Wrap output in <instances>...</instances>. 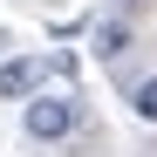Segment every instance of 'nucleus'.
<instances>
[{
	"label": "nucleus",
	"instance_id": "obj_1",
	"mask_svg": "<svg viewBox=\"0 0 157 157\" xmlns=\"http://www.w3.org/2000/svg\"><path fill=\"white\" fill-rule=\"evenodd\" d=\"M68 123H75V102L68 96H41L34 109H28V137H62Z\"/></svg>",
	"mask_w": 157,
	"mask_h": 157
},
{
	"label": "nucleus",
	"instance_id": "obj_2",
	"mask_svg": "<svg viewBox=\"0 0 157 157\" xmlns=\"http://www.w3.org/2000/svg\"><path fill=\"white\" fill-rule=\"evenodd\" d=\"M34 75H41V62H7V68H0V96H28Z\"/></svg>",
	"mask_w": 157,
	"mask_h": 157
},
{
	"label": "nucleus",
	"instance_id": "obj_3",
	"mask_svg": "<svg viewBox=\"0 0 157 157\" xmlns=\"http://www.w3.org/2000/svg\"><path fill=\"white\" fill-rule=\"evenodd\" d=\"M123 41H130L123 21H102V28H96V48H102V55H123Z\"/></svg>",
	"mask_w": 157,
	"mask_h": 157
},
{
	"label": "nucleus",
	"instance_id": "obj_4",
	"mask_svg": "<svg viewBox=\"0 0 157 157\" xmlns=\"http://www.w3.org/2000/svg\"><path fill=\"white\" fill-rule=\"evenodd\" d=\"M137 116L157 123V75H150V82H137Z\"/></svg>",
	"mask_w": 157,
	"mask_h": 157
}]
</instances>
